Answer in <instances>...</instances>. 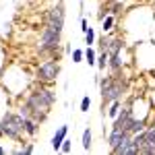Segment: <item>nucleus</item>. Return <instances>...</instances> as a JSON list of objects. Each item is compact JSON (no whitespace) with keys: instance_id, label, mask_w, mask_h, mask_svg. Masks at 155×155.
Masks as SVG:
<instances>
[{"instance_id":"1","label":"nucleus","mask_w":155,"mask_h":155,"mask_svg":"<svg viewBox=\"0 0 155 155\" xmlns=\"http://www.w3.org/2000/svg\"><path fill=\"white\" fill-rule=\"evenodd\" d=\"M25 104L31 110V118L41 124V122H46L52 106L56 104V93L50 89L48 85L39 83V87H35L29 95L25 97Z\"/></svg>"},{"instance_id":"2","label":"nucleus","mask_w":155,"mask_h":155,"mask_svg":"<svg viewBox=\"0 0 155 155\" xmlns=\"http://www.w3.org/2000/svg\"><path fill=\"white\" fill-rule=\"evenodd\" d=\"M99 95H101V118H106V106H110L114 99H124L128 93V79L118 72V74H110V77H101L99 81Z\"/></svg>"},{"instance_id":"3","label":"nucleus","mask_w":155,"mask_h":155,"mask_svg":"<svg viewBox=\"0 0 155 155\" xmlns=\"http://www.w3.org/2000/svg\"><path fill=\"white\" fill-rule=\"evenodd\" d=\"M0 128L4 132V137H8L11 141H23L25 137V118L17 112H6L0 120Z\"/></svg>"},{"instance_id":"4","label":"nucleus","mask_w":155,"mask_h":155,"mask_svg":"<svg viewBox=\"0 0 155 155\" xmlns=\"http://www.w3.org/2000/svg\"><path fill=\"white\" fill-rule=\"evenodd\" d=\"M58 74H60V62H58V58H48V60H44V62L37 66L35 79H37V83L52 85V83H56Z\"/></svg>"},{"instance_id":"5","label":"nucleus","mask_w":155,"mask_h":155,"mask_svg":"<svg viewBox=\"0 0 155 155\" xmlns=\"http://www.w3.org/2000/svg\"><path fill=\"white\" fill-rule=\"evenodd\" d=\"M46 23H64L66 21V8H64V0H58L54 6H50L46 11Z\"/></svg>"},{"instance_id":"6","label":"nucleus","mask_w":155,"mask_h":155,"mask_svg":"<svg viewBox=\"0 0 155 155\" xmlns=\"http://www.w3.org/2000/svg\"><path fill=\"white\" fill-rule=\"evenodd\" d=\"M143 134H145V145L141 147L139 155H155V124L147 126L143 130Z\"/></svg>"},{"instance_id":"7","label":"nucleus","mask_w":155,"mask_h":155,"mask_svg":"<svg viewBox=\"0 0 155 155\" xmlns=\"http://www.w3.org/2000/svg\"><path fill=\"white\" fill-rule=\"evenodd\" d=\"M130 118H132V106H124V107H122V110L118 112V116L114 118V124H112V128H118V130H124Z\"/></svg>"},{"instance_id":"8","label":"nucleus","mask_w":155,"mask_h":155,"mask_svg":"<svg viewBox=\"0 0 155 155\" xmlns=\"http://www.w3.org/2000/svg\"><path fill=\"white\" fill-rule=\"evenodd\" d=\"M128 137V132L126 130H118V128H112V130L107 132V145H110V151H114L118 145L124 143V139Z\"/></svg>"},{"instance_id":"9","label":"nucleus","mask_w":155,"mask_h":155,"mask_svg":"<svg viewBox=\"0 0 155 155\" xmlns=\"http://www.w3.org/2000/svg\"><path fill=\"white\" fill-rule=\"evenodd\" d=\"M147 126H149V122L145 118H134V116H132V118L128 120V124H126L124 130L128 132V134H137V132H143Z\"/></svg>"},{"instance_id":"10","label":"nucleus","mask_w":155,"mask_h":155,"mask_svg":"<svg viewBox=\"0 0 155 155\" xmlns=\"http://www.w3.org/2000/svg\"><path fill=\"white\" fill-rule=\"evenodd\" d=\"M107 68H110V74H118V72H122L124 62H122L120 52L118 54H110V58H107Z\"/></svg>"},{"instance_id":"11","label":"nucleus","mask_w":155,"mask_h":155,"mask_svg":"<svg viewBox=\"0 0 155 155\" xmlns=\"http://www.w3.org/2000/svg\"><path fill=\"white\" fill-rule=\"evenodd\" d=\"M68 137V124H64V126H60L56 134L52 137V149L54 151H60V147H62V141Z\"/></svg>"},{"instance_id":"12","label":"nucleus","mask_w":155,"mask_h":155,"mask_svg":"<svg viewBox=\"0 0 155 155\" xmlns=\"http://www.w3.org/2000/svg\"><path fill=\"white\" fill-rule=\"evenodd\" d=\"M107 54H118L120 50H122V39L120 37H114L112 33H107Z\"/></svg>"},{"instance_id":"13","label":"nucleus","mask_w":155,"mask_h":155,"mask_svg":"<svg viewBox=\"0 0 155 155\" xmlns=\"http://www.w3.org/2000/svg\"><path fill=\"white\" fill-rule=\"evenodd\" d=\"M37 126H39V122H35L33 118H25V134L27 137H35Z\"/></svg>"},{"instance_id":"14","label":"nucleus","mask_w":155,"mask_h":155,"mask_svg":"<svg viewBox=\"0 0 155 155\" xmlns=\"http://www.w3.org/2000/svg\"><path fill=\"white\" fill-rule=\"evenodd\" d=\"M85 62L89 66H95L97 64V52H95L93 46H87V50H85Z\"/></svg>"},{"instance_id":"15","label":"nucleus","mask_w":155,"mask_h":155,"mask_svg":"<svg viewBox=\"0 0 155 155\" xmlns=\"http://www.w3.org/2000/svg\"><path fill=\"white\" fill-rule=\"evenodd\" d=\"M107 58H110V54H107V52H97V68H99V71H106L107 68Z\"/></svg>"},{"instance_id":"16","label":"nucleus","mask_w":155,"mask_h":155,"mask_svg":"<svg viewBox=\"0 0 155 155\" xmlns=\"http://www.w3.org/2000/svg\"><path fill=\"white\" fill-rule=\"evenodd\" d=\"M91 141H93V132H91V128H85L83 130V151L91 149Z\"/></svg>"},{"instance_id":"17","label":"nucleus","mask_w":155,"mask_h":155,"mask_svg":"<svg viewBox=\"0 0 155 155\" xmlns=\"http://www.w3.org/2000/svg\"><path fill=\"white\" fill-rule=\"evenodd\" d=\"M120 110H122V101H120V99H114V101L110 104V110H107V116H110V118H116Z\"/></svg>"},{"instance_id":"18","label":"nucleus","mask_w":155,"mask_h":155,"mask_svg":"<svg viewBox=\"0 0 155 155\" xmlns=\"http://www.w3.org/2000/svg\"><path fill=\"white\" fill-rule=\"evenodd\" d=\"M112 29H114V15L110 12V15H107L106 19L101 21V31H104V33H110Z\"/></svg>"},{"instance_id":"19","label":"nucleus","mask_w":155,"mask_h":155,"mask_svg":"<svg viewBox=\"0 0 155 155\" xmlns=\"http://www.w3.org/2000/svg\"><path fill=\"white\" fill-rule=\"evenodd\" d=\"M107 39H110V37L104 33V35L95 41V44H97V52H107Z\"/></svg>"},{"instance_id":"20","label":"nucleus","mask_w":155,"mask_h":155,"mask_svg":"<svg viewBox=\"0 0 155 155\" xmlns=\"http://www.w3.org/2000/svg\"><path fill=\"white\" fill-rule=\"evenodd\" d=\"M83 58H85V50H81V48L72 50V62H74V64L83 62Z\"/></svg>"},{"instance_id":"21","label":"nucleus","mask_w":155,"mask_h":155,"mask_svg":"<svg viewBox=\"0 0 155 155\" xmlns=\"http://www.w3.org/2000/svg\"><path fill=\"white\" fill-rule=\"evenodd\" d=\"M85 44H87V46H93V44H95V31H93V27L87 29V33H85Z\"/></svg>"},{"instance_id":"22","label":"nucleus","mask_w":155,"mask_h":155,"mask_svg":"<svg viewBox=\"0 0 155 155\" xmlns=\"http://www.w3.org/2000/svg\"><path fill=\"white\" fill-rule=\"evenodd\" d=\"M72 151V141L66 137L64 141H62V147H60V153H71Z\"/></svg>"},{"instance_id":"23","label":"nucleus","mask_w":155,"mask_h":155,"mask_svg":"<svg viewBox=\"0 0 155 155\" xmlns=\"http://www.w3.org/2000/svg\"><path fill=\"white\" fill-rule=\"evenodd\" d=\"M33 143H25L21 149H15V153H25V155H29V153H33Z\"/></svg>"},{"instance_id":"24","label":"nucleus","mask_w":155,"mask_h":155,"mask_svg":"<svg viewBox=\"0 0 155 155\" xmlns=\"http://www.w3.org/2000/svg\"><path fill=\"white\" fill-rule=\"evenodd\" d=\"M110 12H112V15H120V12H122V2H116V0H112Z\"/></svg>"},{"instance_id":"25","label":"nucleus","mask_w":155,"mask_h":155,"mask_svg":"<svg viewBox=\"0 0 155 155\" xmlns=\"http://www.w3.org/2000/svg\"><path fill=\"white\" fill-rule=\"evenodd\" d=\"M89 107H91V97L85 95L83 99H81V112H89Z\"/></svg>"},{"instance_id":"26","label":"nucleus","mask_w":155,"mask_h":155,"mask_svg":"<svg viewBox=\"0 0 155 155\" xmlns=\"http://www.w3.org/2000/svg\"><path fill=\"white\" fill-rule=\"evenodd\" d=\"M87 29H89V21L83 17V19H81V31H83V35L87 33Z\"/></svg>"},{"instance_id":"27","label":"nucleus","mask_w":155,"mask_h":155,"mask_svg":"<svg viewBox=\"0 0 155 155\" xmlns=\"http://www.w3.org/2000/svg\"><path fill=\"white\" fill-rule=\"evenodd\" d=\"M4 153H6V149H4V147L0 145V155H4Z\"/></svg>"},{"instance_id":"28","label":"nucleus","mask_w":155,"mask_h":155,"mask_svg":"<svg viewBox=\"0 0 155 155\" xmlns=\"http://www.w3.org/2000/svg\"><path fill=\"white\" fill-rule=\"evenodd\" d=\"M2 137H4V132H2V128H0V139H2Z\"/></svg>"},{"instance_id":"29","label":"nucleus","mask_w":155,"mask_h":155,"mask_svg":"<svg viewBox=\"0 0 155 155\" xmlns=\"http://www.w3.org/2000/svg\"><path fill=\"white\" fill-rule=\"evenodd\" d=\"M101 2H106V0H101ZM107 2H112V0H107Z\"/></svg>"}]
</instances>
